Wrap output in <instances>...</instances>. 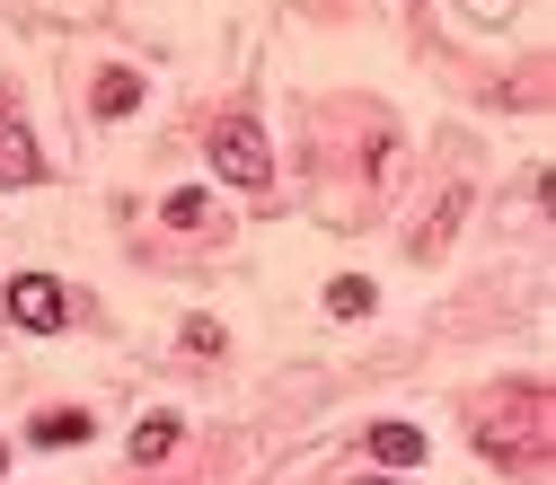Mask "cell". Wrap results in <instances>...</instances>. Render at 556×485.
Segmentation results:
<instances>
[{
	"instance_id": "1",
	"label": "cell",
	"mask_w": 556,
	"mask_h": 485,
	"mask_svg": "<svg viewBox=\"0 0 556 485\" xmlns=\"http://www.w3.org/2000/svg\"><path fill=\"white\" fill-rule=\"evenodd\" d=\"M203 151H213V168H222L230 186H265V177H274V151H265V132H256L248 115L213 124V132H203Z\"/></svg>"
},
{
	"instance_id": "2",
	"label": "cell",
	"mask_w": 556,
	"mask_h": 485,
	"mask_svg": "<svg viewBox=\"0 0 556 485\" xmlns=\"http://www.w3.org/2000/svg\"><path fill=\"white\" fill-rule=\"evenodd\" d=\"M0 309H10L18 327H36V335H53L62 318H72V292H62V283H53V273H18V283H10V292H0Z\"/></svg>"
},
{
	"instance_id": "3",
	"label": "cell",
	"mask_w": 556,
	"mask_h": 485,
	"mask_svg": "<svg viewBox=\"0 0 556 485\" xmlns=\"http://www.w3.org/2000/svg\"><path fill=\"white\" fill-rule=\"evenodd\" d=\"M89 433H98V414H80V406L36 414V450H72V442H89Z\"/></svg>"
},
{
	"instance_id": "4",
	"label": "cell",
	"mask_w": 556,
	"mask_h": 485,
	"mask_svg": "<svg viewBox=\"0 0 556 485\" xmlns=\"http://www.w3.org/2000/svg\"><path fill=\"white\" fill-rule=\"evenodd\" d=\"M371 459L380 468H415V459H425V433H415V424H371Z\"/></svg>"
},
{
	"instance_id": "5",
	"label": "cell",
	"mask_w": 556,
	"mask_h": 485,
	"mask_svg": "<svg viewBox=\"0 0 556 485\" xmlns=\"http://www.w3.org/2000/svg\"><path fill=\"white\" fill-rule=\"evenodd\" d=\"M45 159H36V142H27V132L18 124H0V186H27Z\"/></svg>"
},
{
	"instance_id": "6",
	"label": "cell",
	"mask_w": 556,
	"mask_h": 485,
	"mask_svg": "<svg viewBox=\"0 0 556 485\" xmlns=\"http://www.w3.org/2000/svg\"><path fill=\"white\" fill-rule=\"evenodd\" d=\"M168 450H177V424H168V414L132 424V459H142V468H151V459H168Z\"/></svg>"
},
{
	"instance_id": "7",
	"label": "cell",
	"mask_w": 556,
	"mask_h": 485,
	"mask_svg": "<svg viewBox=\"0 0 556 485\" xmlns=\"http://www.w3.org/2000/svg\"><path fill=\"white\" fill-rule=\"evenodd\" d=\"M132 98H142V72H106L98 80V115H124Z\"/></svg>"
},
{
	"instance_id": "8",
	"label": "cell",
	"mask_w": 556,
	"mask_h": 485,
	"mask_svg": "<svg viewBox=\"0 0 556 485\" xmlns=\"http://www.w3.org/2000/svg\"><path fill=\"white\" fill-rule=\"evenodd\" d=\"M203 213H213V194H203V186L168 194V230H203Z\"/></svg>"
},
{
	"instance_id": "9",
	"label": "cell",
	"mask_w": 556,
	"mask_h": 485,
	"mask_svg": "<svg viewBox=\"0 0 556 485\" xmlns=\"http://www.w3.org/2000/svg\"><path fill=\"white\" fill-rule=\"evenodd\" d=\"M327 309H336V318H363V309H371V283H354V273L327 283Z\"/></svg>"
},
{
	"instance_id": "10",
	"label": "cell",
	"mask_w": 556,
	"mask_h": 485,
	"mask_svg": "<svg viewBox=\"0 0 556 485\" xmlns=\"http://www.w3.org/2000/svg\"><path fill=\"white\" fill-rule=\"evenodd\" d=\"M363 485H397V476H363Z\"/></svg>"
},
{
	"instance_id": "11",
	"label": "cell",
	"mask_w": 556,
	"mask_h": 485,
	"mask_svg": "<svg viewBox=\"0 0 556 485\" xmlns=\"http://www.w3.org/2000/svg\"><path fill=\"white\" fill-rule=\"evenodd\" d=\"M0 468H10V442H0Z\"/></svg>"
}]
</instances>
